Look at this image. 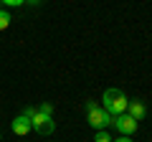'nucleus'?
<instances>
[{
    "label": "nucleus",
    "instance_id": "obj_11",
    "mask_svg": "<svg viewBox=\"0 0 152 142\" xmlns=\"http://www.w3.org/2000/svg\"><path fill=\"white\" fill-rule=\"evenodd\" d=\"M112 142H132V137H127V135H122L119 140H112Z\"/></svg>",
    "mask_w": 152,
    "mask_h": 142
},
{
    "label": "nucleus",
    "instance_id": "obj_2",
    "mask_svg": "<svg viewBox=\"0 0 152 142\" xmlns=\"http://www.w3.org/2000/svg\"><path fill=\"white\" fill-rule=\"evenodd\" d=\"M112 122H114V117L104 109L102 104H96V102L89 99V102H86V124L94 127V130H107Z\"/></svg>",
    "mask_w": 152,
    "mask_h": 142
},
{
    "label": "nucleus",
    "instance_id": "obj_9",
    "mask_svg": "<svg viewBox=\"0 0 152 142\" xmlns=\"http://www.w3.org/2000/svg\"><path fill=\"white\" fill-rule=\"evenodd\" d=\"M38 112H41V114H53V104H51V102H43L41 107H38Z\"/></svg>",
    "mask_w": 152,
    "mask_h": 142
},
{
    "label": "nucleus",
    "instance_id": "obj_7",
    "mask_svg": "<svg viewBox=\"0 0 152 142\" xmlns=\"http://www.w3.org/2000/svg\"><path fill=\"white\" fill-rule=\"evenodd\" d=\"M94 142H112V135H109L107 130H96V135H94Z\"/></svg>",
    "mask_w": 152,
    "mask_h": 142
},
{
    "label": "nucleus",
    "instance_id": "obj_12",
    "mask_svg": "<svg viewBox=\"0 0 152 142\" xmlns=\"http://www.w3.org/2000/svg\"><path fill=\"white\" fill-rule=\"evenodd\" d=\"M26 3H31V5H38V3H41V0H26Z\"/></svg>",
    "mask_w": 152,
    "mask_h": 142
},
{
    "label": "nucleus",
    "instance_id": "obj_5",
    "mask_svg": "<svg viewBox=\"0 0 152 142\" xmlns=\"http://www.w3.org/2000/svg\"><path fill=\"white\" fill-rule=\"evenodd\" d=\"M10 130H13V132H15V135H18V137H26V135H28V132H33V127H31V119H28V117H26V114H18V117H15V119H13V122H10Z\"/></svg>",
    "mask_w": 152,
    "mask_h": 142
},
{
    "label": "nucleus",
    "instance_id": "obj_6",
    "mask_svg": "<svg viewBox=\"0 0 152 142\" xmlns=\"http://www.w3.org/2000/svg\"><path fill=\"white\" fill-rule=\"evenodd\" d=\"M127 114H129L132 119L142 122V119L147 117V107L140 102V99H129V102H127Z\"/></svg>",
    "mask_w": 152,
    "mask_h": 142
},
{
    "label": "nucleus",
    "instance_id": "obj_1",
    "mask_svg": "<svg viewBox=\"0 0 152 142\" xmlns=\"http://www.w3.org/2000/svg\"><path fill=\"white\" fill-rule=\"evenodd\" d=\"M23 114H26L28 119H31L33 132H38L41 137L51 135V132L56 130V122H53V117H51V114H41V112H38V107H26V109H23Z\"/></svg>",
    "mask_w": 152,
    "mask_h": 142
},
{
    "label": "nucleus",
    "instance_id": "obj_4",
    "mask_svg": "<svg viewBox=\"0 0 152 142\" xmlns=\"http://www.w3.org/2000/svg\"><path fill=\"white\" fill-rule=\"evenodd\" d=\"M112 124L117 127V132H119V135L132 137V135L137 132V127H140V122H137V119H132V117L124 112V114H117V117H114V122H112Z\"/></svg>",
    "mask_w": 152,
    "mask_h": 142
},
{
    "label": "nucleus",
    "instance_id": "obj_8",
    "mask_svg": "<svg viewBox=\"0 0 152 142\" xmlns=\"http://www.w3.org/2000/svg\"><path fill=\"white\" fill-rule=\"evenodd\" d=\"M10 26V13L8 10H0V31H5Z\"/></svg>",
    "mask_w": 152,
    "mask_h": 142
},
{
    "label": "nucleus",
    "instance_id": "obj_10",
    "mask_svg": "<svg viewBox=\"0 0 152 142\" xmlns=\"http://www.w3.org/2000/svg\"><path fill=\"white\" fill-rule=\"evenodd\" d=\"M3 5H8V8H18V5H23L26 0H0Z\"/></svg>",
    "mask_w": 152,
    "mask_h": 142
},
{
    "label": "nucleus",
    "instance_id": "obj_3",
    "mask_svg": "<svg viewBox=\"0 0 152 142\" xmlns=\"http://www.w3.org/2000/svg\"><path fill=\"white\" fill-rule=\"evenodd\" d=\"M102 107H104V109H107L109 112V114H112V117H117V114H124V112H127V102H129V99H127L124 97V91H122V89H107V91H104L102 94Z\"/></svg>",
    "mask_w": 152,
    "mask_h": 142
},
{
    "label": "nucleus",
    "instance_id": "obj_13",
    "mask_svg": "<svg viewBox=\"0 0 152 142\" xmlns=\"http://www.w3.org/2000/svg\"><path fill=\"white\" fill-rule=\"evenodd\" d=\"M0 142H3V135H0Z\"/></svg>",
    "mask_w": 152,
    "mask_h": 142
}]
</instances>
